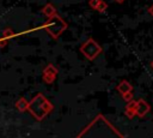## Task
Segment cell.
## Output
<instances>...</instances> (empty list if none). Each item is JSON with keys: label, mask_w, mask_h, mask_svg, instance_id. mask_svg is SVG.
<instances>
[{"label": "cell", "mask_w": 153, "mask_h": 138, "mask_svg": "<svg viewBox=\"0 0 153 138\" xmlns=\"http://www.w3.org/2000/svg\"><path fill=\"white\" fill-rule=\"evenodd\" d=\"M80 52L90 60L97 58L100 53H102V47L98 44L97 41H94L93 38H88L86 42L82 43V46L80 47Z\"/></svg>", "instance_id": "6da1fadb"}, {"label": "cell", "mask_w": 153, "mask_h": 138, "mask_svg": "<svg viewBox=\"0 0 153 138\" xmlns=\"http://www.w3.org/2000/svg\"><path fill=\"white\" fill-rule=\"evenodd\" d=\"M66 28H67L66 23H65L61 18H59V17H54V18L50 20V23L47 24V30L51 34L53 37H57Z\"/></svg>", "instance_id": "7a4b0ae2"}, {"label": "cell", "mask_w": 153, "mask_h": 138, "mask_svg": "<svg viewBox=\"0 0 153 138\" xmlns=\"http://www.w3.org/2000/svg\"><path fill=\"white\" fill-rule=\"evenodd\" d=\"M106 8H108V4H106L105 1H103V0H100L99 4H98V6L96 7V11H98V12H104Z\"/></svg>", "instance_id": "3957f363"}, {"label": "cell", "mask_w": 153, "mask_h": 138, "mask_svg": "<svg viewBox=\"0 0 153 138\" xmlns=\"http://www.w3.org/2000/svg\"><path fill=\"white\" fill-rule=\"evenodd\" d=\"M99 1L100 0H90L88 1V6H91V8H93V10H96V7L98 6Z\"/></svg>", "instance_id": "277c9868"}, {"label": "cell", "mask_w": 153, "mask_h": 138, "mask_svg": "<svg viewBox=\"0 0 153 138\" xmlns=\"http://www.w3.org/2000/svg\"><path fill=\"white\" fill-rule=\"evenodd\" d=\"M148 13H149L151 16H153V5L149 6V8H148Z\"/></svg>", "instance_id": "5b68a950"}, {"label": "cell", "mask_w": 153, "mask_h": 138, "mask_svg": "<svg viewBox=\"0 0 153 138\" xmlns=\"http://www.w3.org/2000/svg\"><path fill=\"white\" fill-rule=\"evenodd\" d=\"M115 1H116V2H118V4H122L124 0H115Z\"/></svg>", "instance_id": "8992f818"}, {"label": "cell", "mask_w": 153, "mask_h": 138, "mask_svg": "<svg viewBox=\"0 0 153 138\" xmlns=\"http://www.w3.org/2000/svg\"><path fill=\"white\" fill-rule=\"evenodd\" d=\"M152 67H153V61H152Z\"/></svg>", "instance_id": "52a82bcc"}]
</instances>
